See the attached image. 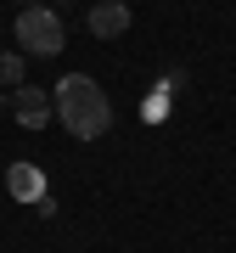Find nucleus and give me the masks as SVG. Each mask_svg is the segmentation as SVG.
<instances>
[{"instance_id":"f257e3e1","label":"nucleus","mask_w":236,"mask_h":253,"mask_svg":"<svg viewBox=\"0 0 236 253\" xmlns=\"http://www.w3.org/2000/svg\"><path fill=\"white\" fill-rule=\"evenodd\" d=\"M51 107H56V124H62L73 141H101L113 129V101H107V90H101L90 73H68V79H56Z\"/></svg>"},{"instance_id":"f03ea898","label":"nucleus","mask_w":236,"mask_h":253,"mask_svg":"<svg viewBox=\"0 0 236 253\" xmlns=\"http://www.w3.org/2000/svg\"><path fill=\"white\" fill-rule=\"evenodd\" d=\"M17 45L28 56H56L62 51V17L51 6H23L17 11Z\"/></svg>"},{"instance_id":"7ed1b4c3","label":"nucleus","mask_w":236,"mask_h":253,"mask_svg":"<svg viewBox=\"0 0 236 253\" xmlns=\"http://www.w3.org/2000/svg\"><path fill=\"white\" fill-rule=\"evenodd\" d=\"M11 118H17L23 129H45L56 107H51V90H39V84H17L11 90Z\"/></svg>"},{"instance_id":"20e7f679","label":"nucleus","mask_w":236,"mask_h":253,"mask_svg":"<svg viewBox=\"0 0 236 253\" xmlns=\"http://www.w3.org/2000/svg\"><path fill=\"white\" fill-rule=\"evenodd\" d=\"M84 23H90V34H96V40H118V34H129V23H135V11H129L124 0H96V6H90V17H84Z\"/></svg>"},{"instance_id":"39448f33","label":"nucleus","mask_w":236,"mask_h":253,"mask_svg":"<svg viewBox=\"0 0 236 253\" xmlns=\"http://www.w3.org/2000/svg\"><path fill=\"white\" fill-rule=\"evenodd\" d=\"M6 186H11V197H23V203H39V197H45V180H39L34 163H11V169H6Z\"/></svg>"},{"instance_id":"423d86ee","label":"nucleus","mask_w":236,"mask_h":253,"mask_svg":"<svg viewBox=\"0 0 236 253\" xmlns=\"http://www.w3.org/2000/svg\"><path fill=\"white\" fill-rule=\"evenodd\" d=\"M0 84H6V90L28 84V79H23V51H0Z\"/></svg>"},{"instance_id":"0eeeda50","label":"nucleus","mask_w":236,"mask_h":253,"mask_svg":"<svg viewBox=\"0 0 236 253\" xmlns=\"http://www.w3.org/2000/svg\"><path fill=\"white\" fill-rule=\"evenodd\" d=\"M0 113H11V96H0Z\"/></svg>"},{"instance_id":"6e6552de","label":"nucleus","mask_w":236,"mask_h":253,"mask_svg":"<svg viewBox=\"0 0 236 253\" xmlns=\"http://www.w3.org/2000/svg\"><path fill=\"white\" fill-rule=\"evenodd\" d=\"M23 6H45V0H23Z\"/></svg>"}]
</instances>
